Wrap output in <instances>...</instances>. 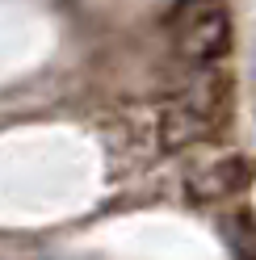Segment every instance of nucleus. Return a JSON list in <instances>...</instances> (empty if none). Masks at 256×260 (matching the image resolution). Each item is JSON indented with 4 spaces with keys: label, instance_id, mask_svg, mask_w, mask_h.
<instances>
[{
    "label": "nucleus",
    "instance_id": "obj_1",
    "mask_svg": "<svg viewBox=\"0 0 256 260\" xmlns=\"http://www.w3.org/2000/svg\"><path fill=\"white\" fill-rule=\"evenodd\" d=\"M222 118H227V80L206 72L202 80H194V84L164 109L159 139H164L168 147H189V143L210 139L222 126Z\"/></svg>",
    "mask_w": 256,
    "mask_h": 260
},
{
    "label": "nucleus",
    "instance_id": "obj_2",
    "mask_svg": "<svg viewBox=\"0 0 256 260\" xmlns=\"http://www.w3.org/2000/svg\"><path fill=\"white\" fill-rule=\"evenodd\" d=\"M252 185V159L244 155H218V159H206L194 172L185 176V189L189 198L202 202V206H214V202H231L239 198Z\"/></svg>",
    "mask_w": 256,
    "mask_h": 260
},
{
    "label": "nucleus",
    "instance_id": "obj_3",
    "mask_svg": "<svg viewBox=\"0 0 256 260\" xmlns=\"http://www.w3.org/2000/svg\"><path fill=\"white\" fill-rule=\"evenodd\" d=\"M181 51L194 63L210 68L214 59H222L231 51V17L222 9H214V5L198 9L194 17L185 21V29H181Z\"/></svg>",
    "mask_w": 256,
    "mask_h": 260
}]
</instances>
